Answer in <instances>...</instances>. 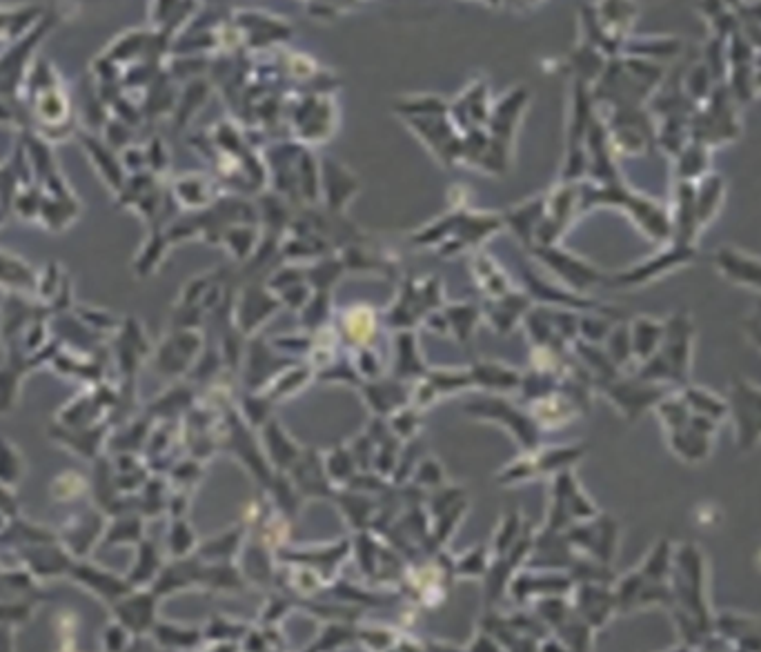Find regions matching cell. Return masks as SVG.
Masks as SVG:
<instances>
[{"label": "cell", "instance_id": "cell-2", "mask_svg": "<svg viewBox=\"0 0 761 652\" xmlns=\"http://www.w3.org/2000/svg\"><path fill=\"white\" fill-rule=\"evenodd\" d=\"M72 577L87 590H92L96 597L107 601L110 606L116 604L121 597H125L127 592H132L130 581L118 579L116 575H110V572H103L94 566H76L72 570Z\"/></svg>", "mask_w": 761, "mask_h": 652}, {"label": "cell", "instance_id": "cell-1", "mask_svg": "<svg viewBox=\"0 0 761 652\" xmlns=\"http://www.w3.org/2000/svg\"><path fill=\"white\" fill-rule=\"evenodd\" d=\"M114 619L132 632V637L152 632L156 626V595L154 592H127L112 604Z\"/></svg>", "mask_w": 761, "mask_h": 652}, {"label": "cell", "instance_id": "cell-4", "mask_svg": "<svg viewBox=\"0 0 761 652\" xmlns=\"http://www.w3.org/2000/svg\"><path fill=\"white\" fill-rule=\"evenodd\" d=\"M132 644V632L123 628L114 619L110 626L103 630V650L105 652H125Z\"/></svg>", "mask_w": 761, "mask_h": 652}, {"label": "cell", "instance_id": "cell-3", "mask_svg": "<svg viewBox=\"0 0 761 652\" xmlns=\"http://www.w3.org/2000/svg\"><path fill=\"white\" fill-rule=\"evenodd\" d=\"M156 644H161L165 650H187L199 644L201 635L196 628H181L174 624H158L152 628Z\"/></svg>", "mask_w": 761, "mask_h": 652}]
</instances>
